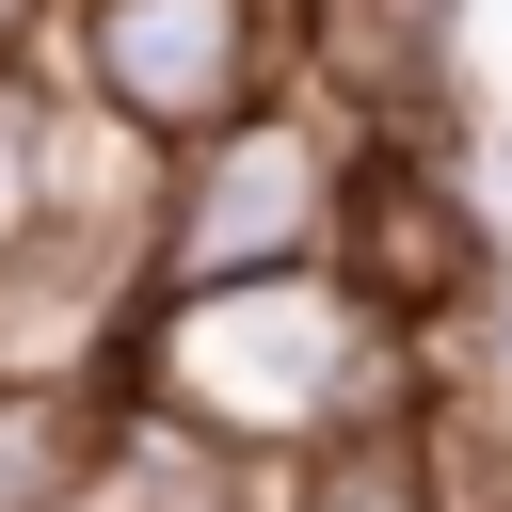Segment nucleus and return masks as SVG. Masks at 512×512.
<instances>
[{"label":"nucleus","instance_id":"39448f33","mask_svg":"<svg viewBox=\"0 0 512 512\" xmlns=\"http://www.w3.org/2000/svg\"><path fill=\"white\" fill-rule=\"evenodd\" d=\"M288 80L336 128H464V0H288Z\"/></svg>","mask_w":512,"mask_h":512},{"label":"nucleus","instance_id":"1a4fd4ad","mask_svg":"<svg viewBox=\"0 0 512 512\" xmlns=\"http://www.w3.org/2000/svg\"><path fill=\"white\" fill-rule=\"evenodd\" d=\"M0 64H16V48H0Z\"/></svg>","mask_w":512,"mask_h":512},{"label":"nucleus","instance_id":"f257e3e1","mask_svg":"<svg viewBox=\"0 0 512 512\" xmlns=\"http://www.w3.org/2000/svg\"><path fill=\"white\" fill-rule=\"evenodd\" d=\"M112 368H128V400H160V416H192V432H224L256 464H304L320 432L432 400V336L384 320L336 256L224 272V288H144Z\"/></svg>","mask_w":512,"mask_h":512},{"label":"nucleus","instance_id":"f03ea898","mask_svg":"<svg viewBox=\"0 0 512 512\" xmlns=\"http://www.w3.org/2000/svg\"><path fill=\"white\" fill-rule=\"evenodd\" d=\"M336 176H352V128H336L304 80L256 96L240 128L176 144L144 288H224V272H304V256H336Z\"/></svg>","mask_w":512,"mask_h":512},{"label":"nucleus","instance_id":"7ed1b4c3","mask_svg":"<svg viewBox=\"0 0 512 512\" xmlns=\"http://www.w3.org/2000/svg\"><path fill=\"white\" fill-rule=\"evenodd\" d=\"M336 272L448 336V320H496V208L464 176V128H352V176H336Z\"/></svg>","mask_w":512,"mask_h":512},{"label":"nucleus","instance_id":"0eeeda50","mask_svg":"<svg viewBox=\"0 0 512 512\" xmlns=\"http://www.w3.org/2000/svg\"><path fill=\"white\" fill-rule=\"evenodd\" d=\"M288 512H464V496H448V432H432V400L320 432V448L288 464Z\"/></svg>","mask_w":512,"mask_h":512},{"label":"nucleus","instance_id":"20e7f679","mask_svg":"<svg viewBox=\"0 0 512 512\" xmlns=\"http://www.w3.org/2000/svg\"><path fill=\"white\" fill-rule=\"evenodd\" d=\"M48 64L112 96L144 144H208L256 96H288V0H64Z\"/></svg>","mask_w":512,"mask_h":512},{"label":"nucleus","instance_id":"423d86ee","mask_svg":"<svg viewBox=\"0 0 512 512\" xmlns=\"http://www.w3.org/2000/svg\"><path fill=\"white\" fill-rule=\"evenodd\" d=\"M128 368H0V512H96Z\"/></svg>","mask_w":512,"mask_h":512},{"label":"nucleus","instance_id":"6e6552de","mask_svg":"<svg viewBox=\"0 0 512 512\" xmlns=\"http://www.w3.org/2000/svg\"><path fill=\"white\" fill-rule=\"evenodd\" d=\"M496 384H512V288H496Z\"/></svg>","mask_w":512,"mask_h":512}]
</instances>
